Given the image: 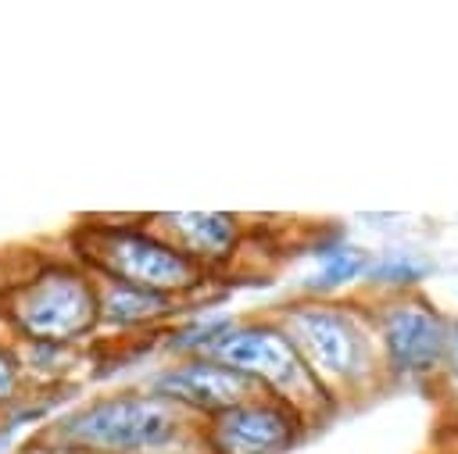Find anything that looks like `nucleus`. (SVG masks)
<instances>
[{"instance_id":"nucleus-12","label":"nucleus","mask_w":458,"mask_h":454,"mask_svg":"<svg viewBox=\"0 0 458 454\" xmlns=\"http://www.w3.org/2000/svg\"><path fill=\"white\" fill-rule=\"evenodd\" d=\"M369 272V254L361 247H351V243H340L333 250H322V268H318V282L315 290H336L358 275Z\"/></svg>"},{"instance_id":"nucleus-10","label":"nucleus","mask_w":458,"mask_h":454,"mask_svg":"<svg viewBox=\"0 0 458 454\" xmlns=\"http://www.w3.org/2000/svg\"><path fill=\"white\" fill-rule=\"evenodd\" d=\"M97 282V307H100V329H118V332H143V329H157L165 325L182 300L165 297V293H150L140 286H125L114 279H100Z\"/></svg>"},{"instance_id":"nucleus-3","label":"nucleus","mask_w":458,"mask_h":454,"mask_svg":"<svg viewBox=\"0 0 458 454\" xmlns=\"http://www.w3.org/2000/svg\"><path fill=\"white\" fill-rule=\"evenodd\" d=\"M268 318L286 332L315 383L333 400L347 393H365L383 375L369 315H361L358 307L308 293L279 304Z\"/></svg>"},{"instance_id":"nucleus-6","label":"nucleus","mask_w":458,"mask_h":454,"mask_svg":"<svg viewBox=\"0 0 458 454\" xmlns=\"http://www.w3.org/2000/svg\"><path fill=\"white\" fill-rule=\"evenodd\" d=\"M383 372L394 379H429L447 357V318L419 293H390L369 311Z\"/></svg>"},{"instance_id":"nucleus-9","label":"nucleus","mask_w":458,"mask_h":454,"mask_svg":"<svg viewBox=\"0 0 458 454\" xmlns=\"http://www.w3.org/2000/svg\"><path fill=\"white\" fill-rule=\"evenodd\" d=\"M143 222L208 275L225 268L243 243L240 218L225 211H157L143 214Z\"/></svg>"},{"instance_id":"nucleus-5","label":"nucleus","mask_w":458,"mask_h":454,"mask_svg":"<svg viewBox=\"0 0 458 454\" xmlns=\"http://www.w3.org/2000/svg\"><path fill=\"white\" fill-rule=\"evenodd\" d=\"M200 357H215L250 383L261 386V393L290 404L308 422L326 418L336 400L315 383L286 332L265 315V318H225Z\"/></svg>"},{"instance_id":"nucleus-2","label":"nucleus","mask_w":458,"mask_h":454,"mask_svg":"<svg viewBox=\"0 0 458 454\" xmlns=\"http://www.w3.org/2000/svg\"><path fill=\"white\" fill-rule=\"evenodd\" d=\"M36 436L89 454H208L200 418L150 390L89 397L43 422Z\"/></svg>"},{"instance_id":"nucleus-1","label":"nucleus","mask_w":458,"mask_h":454,"mask_svg":"<svg viewBox=\"0 0 458 454\" xmlns=\"http://www.w3.org/2000/svg\"><path fill=\"white\" fill-rule=\"evenodd\" d=\"M0 325L14 347H86L100 332L97 282L68 250H25L0 286Z\"/></svg>"},{"instance_id":"nucleus-16","label":"nucleus","mask_w":458,"mask_h":454,"mask_svg":"<svg viewBox=\"0 0 458 454\" xmlns=\"http://www.w3.org/2000/svg\"><path fill=\"white\" fill-rule=\"evenodd\" d=\"M11 450V433H0V454H7Z\"/></svg>"},{"instance_id":"nucleus-8","label":"nucleus","mask_w":458,"mask_h":454,"mask_svg":"<svg viewBox=\"0 0 458 454\" xmlns=\"http://www.w3.org/2000/svg\"><path fill=\"white\" fill-rule=\"evenodd\" d=\"M143 390H150V393L179 404L182 411L197 415L200 422L211 418V415H218V411H225V408H233V404H243L250 397H261V386L258 383H250L236 368H229V365H222L215 357H200V354L175 357L172 365L157 368L147 379Z\"/></svg>"},{"instance_id":"nucleus-7","label":"nucleus","mask_w":458,"mask_h":454,"mask_svg":"<svg viewBox=\"0 0 458 454\" xmlns=\"http://www.w3.org/2000/svg\"><path fill=\"white\" fill-rule=\"evenodd\" d=\"M308 418L261 393L200 422L208 454H286L308 433Z\"/></svg>"},{"instance_id":"nucleus-11","label":"nucleus","mask_w":458,"mask_h":454,"mask_svg":"<svg viewBox=\"0 0 458 454\" xmlns=\"http://www.w3.org/2000/svg\"><path fill=\"white\" fill-rule=\"evenodd\" d=\"M25 383H29V375H25V365L18 357V347L0 336V433H11L7 429V418L29 397L25 393Z\"/></svg>"},{"instance_id":"nucleus-14","label":"nucleus","mask_w":458,"mask_h":454,"mask_svg":"<svg viewBox=\"0 0 458 454\" xmlns=\"http://www.w3.org/2000/svg\"><path fill=\"white\" fill-rule=\"evenodd\" d=\"M7 454H89V450H79V447H64V443H54V440H43V436H29L25 443L11 447Z\"/></svg>"},{"instance_id":"nucleus-4","label":"nucleus","mask_w":458,"mask_h":454,"mask_svg":"<svg viewBox=\"0 0 458 454\" xmlns=\"http://www.w3.org/2000/svg\"><path fill=\"white\" fill-rule=\"evenodd\" d=\"M68 254L100 279L140 286L165 297H190L208 286V272L165 243L143 218L140 222H104L86 218L68 232Z\"/></svg>"},{"instance_id":"nucleus-13","label":"nucleus","mask_w":458,"mask_h":454,"mask_svg":"<svg viewBox=\"0 0 458 454\" xmlns=\"http://www.w3.org/2000/svg\"><path fill=\"white\" fill-rule=\"evenodd\" d=\"M419 272H422V268L415 265V257L397 250V254H386L383 261H369V272H365V275H369L372 282H376V279H379V282H386V286H390V293H404V286H408V282H415V279H419Z\"/></svg>"},{"instance_id":"nucleus-15","label":"nucleus","mask_w":458,"mask_h":454,"mask_svg":"<svg viewBox=\"0 0 458 454\" xmlns=\"http://www.w3.org/2000/svg\"><path fill=\"white\" fill-rule=\"evenodd\" d=\"M444 368L458 379V322L447 325V357H444Z\"/></svg>"}]
</instances>
